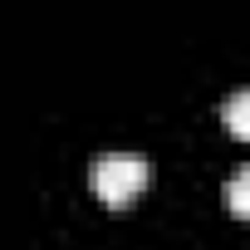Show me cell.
<instances>
[{
	"label": "cell",
	"mask_w": 250,
	"mask_h": 250,
	"mask_svg": "<svg viewBox=\"0 0 250 250\" xmlns=\"http://www.w3.org/2000/svg\"><path fill=\"white\" fill-rule=\"evenodd\" d=\"M226 206H230L240 221H250V162L230 172V182H226Z\"/></svg>",
	"instance_id": "cell-3"
},
{
	"label": "cell",
	"mask_w": 250,
	"mask_h": 250,
	"mask_svg": "<svg viewBox=\"0 0 250 250\" xmlns=\"http://www.w3.org/2000/svg\"><path fill=\"white\" fill-rule=\"evenodd\" d=\"M88 182H93V196L103 206H128V201H138L152 187V162L133 157V152H103L93 162Z\"/></svg>",
	"instance_id": "cell-1"
},
{
	"label": "cell",
	"mask_w": 250,
	"mask_h": 250,
	"mask_svg": "<svg viewBox=\"0 0 250 250\" xmlns=\"http://www.w3.org/2000/svg\"><path fill=\"white\" fill-rule=\"evenodd\" d=\"M221 118H226V133H230V138L250 143V88H235V93L226 98Z\"/></svg>",
	"instance_id": "cell-2"
}]
</instances>
